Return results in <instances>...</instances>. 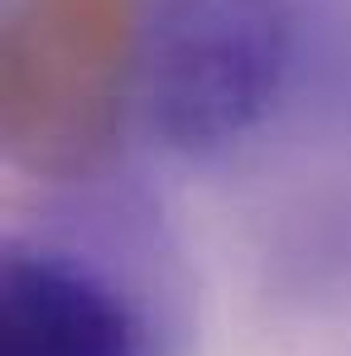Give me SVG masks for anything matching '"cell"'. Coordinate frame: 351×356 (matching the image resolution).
Masks as SVG:
<instances>
[{
  "mask_svg": "<svg viewBox=\"0 0 351 356\" xmlns=\"http://www.w3.org/2000/svg\"><path fill=\"white\" fill-rule=\"evenodd\" d=\"M145 0H10L0 39V145L44 183L97 178L140 92Z\"/></svg>",
  "mask_w": 351,
  "mask_h": 356,
  "instance_id": "obj_1",
  "label": "cell"
},
{
  "mask_svg": "<svg viewBox=\"0 0 351 356\" xmlns=\"http://www.w3.org/2000/svg\"><path fill=\"white\" fill-rule=\"evenodd\" d=\"M289 0H145L140 102L149 130L178 154L245 140L293 63Z\"/></svg>",
  "mask_w": 351,
  "mask_h": 356,
  "instance_id": "obj_2",
  "label": "cell"
},
{
  "mask_svg": "<svg viewBox=\"0 0 351 356\" xmlns=\"http://www.w3.org/2000/svg\"><path fill=\"white\" fill-rule=\"evenodd\" d=\"M0 356H154L140 308L92 260L10 241L0 265Z\"/></svg>",
  "mask_w": 351,
  "mask_h": 356,
  "instance_id": "obj_3",
  "label": "cell"
}]
</instances>
